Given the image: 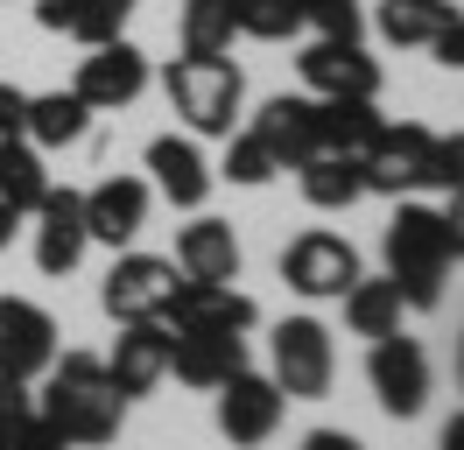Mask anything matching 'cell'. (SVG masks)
Instances as JSON below:
<instances>
[{
  "label": "cell",
  "instance_id": "6da1fadb",
  "mask_svg": "<svg viewBox=\"0 0 464 450\" xmlns=\"http://www.w3.org/2000/svg\"><path fill=\"white\" fill-rule=\"evenodd\" d=\"M43 380H50V387H43V408H35V416L50 422L71 450H99V444H113V436H120L127 401H120V387L106 380V359L63 352V359H50Z\"/></svg>",
  "mask_w": 464,
  "mask_h": 450
},
{
  "label": "cell",
  "instance_id": "7a4b0ae2",
  "mask_svg": "<svg viewBox=\"0 0 464 450\" xmlns=\"http://www.w3.org/2000/svg\"><path fill=\"white\" fill-rule=\"evenodd\" d=\"M380 247H387V281L401 289L408 309H436L443 303V281H450V260H458V253H450V232H443V211L401 197Z\"/></svg>",
  "mask_w": 464,
  "mask_h": 450
},
{
  "label": "cell",
  "instance_id": "3957f363",
  "mask_svg": "<svg viewBox=\"0 0 464 450\" xmlns=\"http://www.w3.org/2000/svg\"><path fill=\"white\" fill-rule=\"evenodd\" d=\"M162 92H169L176 120L190 134H211V141H226L239 127V106H246V78L226 56H176L162 71Z\"/></svg>",
  "mask_w": 464,
  "mask_h": 450
},
{
  "label": "cell",
  "instance_id": "277c9868",
  "mask_svg": "<svg viewBox=\"0 0 464 450\" xmlns=\"http://www.w3.org/2000/svg\"><path fill=\"white\" fill-rule=\"evenodd\" d=\"M331 373H338V352H331V331H324L317 317H289V324H275V387L289 394V401H324L331 394Z\"/></svg>",
  "mask_w": 464,
  "mask_h": 450
},
{
  "label": "cell",
  "instance_id": "5b68a950",
  "mask_svg": "<svg viewBox=\"0 0 464 450\" xmlns=\"http://www.w3.org/2000/svg\"><path fill=\"white\" fill-rule=\"evenodd\" d=\"M57 359V317L29 296H0V380L29 387Z\"/></svg>",
  "mask_w": 464,
  "mask_h": 450
},
{
  "label": "cell",
  "instance_id": "8992f818",
  "mask_svg": "<svg viewBox=\"0 0 464 450\" xmlns=\"http://www.w3.org/2000/svg\"><path fill=\"white\" fill-rule=\"evenodd\" d=\"M211 394H218V436H226L232 450H261L267 436L282 429V408H289V394L275 387L267 373H246V366Z\"/></svg>",
  "mask_w": 464,
  "mask_h": 450
},
{
  "label": "cell",
  "instance_id": "52a82bcc",
  "mask_svg": "<svg viewBox=\"0 0 464 450\" xmlns=\"http://www.w3.org/2000/svg\"><path fill=\"white\" fill-rule=\"evenodd\" d=\"M282 281H289L295 296H310V303H338L352 281H359V253H352L345 232H303L282 253Z\"/></svg>",
  "mask_w": 464,
  "mask_h": 450
},
{
  "label": "cell",
  "instance_id": "ba28073f",
  "mask_svg": "<svg viewBox=\"0 0 464 450\" xmlns=\"http://www.w3.org/2000/svg\"><path fill=\"white\" fill-rule=\"evenodd\" d=\"M176 260H162V253H120L113 275H106V289H99V303H106V317L113 324H148V317H162L176 296Z\"/></svg>",
  "mask_w": 464,
  "mask_h": 450
},
{
  "label": "cell",
  "instance_id": "9c48e42d",
  "mask_svg": "<svg viewBox=\"0 0 464 450\" xmlns=\"http://www.w3.org/2000/svg\"><path fill=\"white\" fill-rule=\"evenodd\" d=\"M366 380H373L380 408H387L394 422L422 416V401H430V352H422L415 338L387 331V338H373V359H366Z\"/></svg>",
  "mask_w": 464,
  "mask_h": 450
},
{
  "label": "cell",
  "instance_id": "30bf717a",
  "mask_svg": "<svg viewBox=\"0 0 464 450\" xmlns=\"http://www.w3.org/2000/svg\"><path fill=\"white\" fill-rule=\"evenodd\" d=\"M430 141H436V127H422V120L380 127V141L366 148V155H359V183H366L373 197H408V191H422Z\"/></svg>",
  "mask_w": 464,
  "mask_h": 450
},
{
  "label": "cell",
  "instance_id": "8fae6325",
  "mask_svg": "<svg viewBox=\"0 0 464 450\" xmlns=\"http://www.w3.org/2000/svg\"><path fill=\"white\" fill-rule=\"evenodd\" d=\"M106 380L120 387V401H141L169 380V324L148 317V324H120L113 352H106Z\"/></svg>",
  "mask_w": 464,
  "mask_h": 450
},
{
  "label": "cell",
  "instance_id": "7c38bea8",
  "mask_svg": "<svg viewBox=\"0 0 464 450\" xmlns=\"http://www.w3.org/2000/svg\"><path fill=\"white\" fill-rule=\"evenodd\" d=\"M162 324H169V331H254V324H261V303L239 296L232 281H176Z\"/></svg>",
  "mask_w": 464,
  "mask_h": 450
},
{
  "label": "cell",
  "instance_id": "4fadbf2b",
  "mask_svg": "<svg viewBox=\"0 0 464 450\" xmlns=\"http://www.w3.org/2000/svg\"><path fill=\"white\" fill-rule=\"evenodd\" d=\"M78 99H85L92 112H120V106H134L148 92V56L120 35V43H99V50L78 64V84H71Z\"/></svg>",
  "mask_w": 464,
  "mask_h": 450
},
{
  "label": "cell",
  "instance_id": "5bb4252c",
  "mask_svg": "<svg viewBox=\"0 0 464 450\" xmlns=\"http://www.w3.org/2000/svg\"><path fill=\"white\" fill-rule=\"evenodd\" d=\"M35 268L43 275H71L78 260H85V247H92V232H85V191H71V183H50L43 191V204H35Z\"/></svg>",
  "mask_w": 464,
  "mask_h": 450
},
{
  "label": "cell",
  "instance_id": "9a60e30c",
  "mask_svg": "<svg viewBox=\"0 0 464 450\" xmlns=\"http://www.w3.org/2000/svg\"><path fill=\"white\" fill-rule=\"evenodd\" d=\"M295 71L310 84V99H380V64L359 43H310L295 56Z\"/></svg>",
  "mask_w": 464,
  "mask_h": 450
},
{
  "label": "cell",
  "instance_id": "2e32d148",
  "mask_svg": "<svg viewBox=\"0 0 464 450\" xmlns=\"http://www.w3.org/2000/svg\"><path fill=\"white\" fill-rule=\"evenodd\" d=\"M246 366V331H169V373L183 387H226Z\"/></svg>",
  "mask_w": 464,
  "mask_h": 450
},
{
  "label": "cell",
  "instance_id": "e0dca14e",
  "mask_svg": "<svg viewBox=\"0 0 464 450\" xmlns=\"http://www.w3.org/2000/svg\"><path fill=\"white\" fill-rule=\"evenodd\" d=\"M254 134H261V148L275 155V169H303L310 155H324L317 141V99H303V92H282V99H267L261 120H254Z\"/></svg>",
  "mask_w": 464,
  "mask_h": 450
},
{
  "label": "cell",
  "instance_id": "ac0fdd59",
  "mask_svg": "<svg viewBox=\"0 0 464 450\" xmlns=\"http://www.w3.org/2000/svg\"><path fill=\"white\" fill-rule=\"evenodd\" d=\"M148 191H162L176 211H204V197H211V162L198 155V141L183 134H155L148 141Z\"/></svg>",
  "mask_w": 464,
  "mask_h": 450
},
{
  "label": "cell",
  "instance_id": "d6986e66",
  "mask_svg": "<svg viewBox=\"0 0 464 450\" xmlns=\"http://www.w3.org/2000/svg\"><path fill=\"white\" fill-rule=\"evenodd\" d=\"M148 183L141 176H106V183H92L85 191V232L92 240H106V247H127L134 232L148 225Z\"/></svg>",
  "mask_w": 464,
  "mask_h": 450
},
{
  "label": "cell",
  "instance_id": "ffe728a7",
  "mask_svg": "<svg viewBox=\"0 0 464 450\" xmlns=\"http://www.w3.org/2000/svg\"><path fill=\"white\" fill-rule=\"evenodd\" d=\"M176 275L183 281H232L239 275V240L226 219H190L176 232Z\"/></svg>",
  "mask_w": 464,
  "mask_h": 450
},
{
  "label": "cell",
  "instance_id": "44dd1931",
  "mask_svg": "<svg viewBox=\"0 0 464 450\" xmlns=\"http://www.w3.org/2000/svg\"><path fill=\"white\" fill-rule=\"evenodd\" d=\"M380 120L373 99H317V141H324V155H345V162H359L366 148L380 141Z\"/></svg>",
  "mask_w": 464,
  "mask_h": 450
},
{
  "label": "cell",
  "instance_id": "7402d4cb",
  "mask_svg": "<svg viewBox=\"0 0 464 450\" xmlns=\"http://www.w3.org/2000/svg\"><path fill=\"white\" fill-rule=\"evenodd\" d=\"M43 191H50L43 148H35L29 134H0V204L22 219V211H35V204H43Z\"/></svg>",
  "mask_w": 464,
  "mask_h": 450
},
{
  "label": "cell",
  "instance_id": "603a6c76",
  "mask_svg": "<svg viewBox=\"0 0 464 450\" xmlns=\"http://www.w3.org/2000/svg\"><path fill=\"white\" fill-rule=\"evenodd\" d=\"M458 22V0H380V35L394 50H430Z\"/></svg>",
  "mask_w": 464,
  "mask_h": 450
},
{
  "label": "cell",
  "instance_id": "cb8c5ba5",
  "mask_svg": "<svg viewBox=\"0 0 464 450\" xmlns=\"http://www.w3.org/2000/svg\"><path fill=\"white\" fill-rule=\"evenodd\" d=\"M22 134H29L35 148H71V141L92 134V106L78 99V92H35Z\"/></svg>",
  "mask_w": 464,
  "mask_h": 450
},
{
  "label": "cell",
  "instance_id": "d4e9b609",
  "mask_svg": "<svg viewBox=\"0 0 464 450\" xmlns=\"http://www.w3.org/2000/svg\"><path fill=\"white\" fill-rule=\"evenodd\" d=\"M338 303H345V324L359 338H387V331H401V289H394V281L387 275H359L345 289V296H338Z\"/></svg>",
  "mask_w": 464,
  "mask_h": 450
},
{
  "label": "cell",
  "instance_id": "484cf974",
  "mask_svg": "<svg viewBox=\"0 0 464 450\" xmlns=\"http://www.w3.org/2000/svg\"><path fill=\"white\" fill-rule=\"evenodd\" d=\"M295 183H303V197H310L317 211H352V204L366 197L359 162H345V155H310V162L295 169Z\"/></svg>",
  "mask_w": 464,
  "mask_h": 450
},
{
  "label": "cell",
  "instance_id": "4316f807",
  "mask_svg": "<svg viewBox=\"0 0 464 450\" xmlns=\"http://www.w3.org/2000/svg\"><path fill=\"white\" fill-rule=\"evenodd\" d=\"M0 450H71L50 422L35 416L29 387H14V380H0Z\"/></svg>",
  "mask_w": 464,
  "mask_h": 450
},
{
  "label": "cell",
  "instance_id": "83f0119b",
  "mask_svg": "<svg viewBox=\"0 0 464 450\" xmlns=\"http://www.w3.org/2000/svg\"><path fill=\"white\" fill-rule=\"evenodd\" d=\"M183 56H226L232 35H239V15H232V0H183Z\"/></svg>",
  "mask_w": 464,
  "mask_h": 450
},
{
  "label": "cell",
  "instance_id": "f1b7e54d",
  "mask_svg": "<svg viewBox=\"0 0 464 450\" xmlns=\"http://www.w3.org/2000/svg\"><path fill=\"white\" fill-rule=\"evenodd\" d=\"M134 7H141V0H78L63 35H78L85 50H99V43H120V35H127V22H134Z\"/></svg>",
  "mask_w": 464,
  "mask_h": 450
},
{
  "label": "cell",
  "instance_id": "f546056e",
  "mask_svg": "<svg viewBox=\"0 0 464 450\" xmlns=\"http://www.w3.org/2000/svg\"><path fill=\"white\" fill-rule=\"evenodd\" d=\"M232 15H239V35H254V43H289V35H303L295 0H232Z\"/></svg>",
  "mask_w": 464,
  "mask_h": 450
},
{
  "label": "cell",
  "instance_id": "4dcf8cb0",
  "mask_svg": "<svg viewBox=\"0 0 464 450\" xmlns=\"http://www.w3.org/2000/svg\"><path fill=\"white\" fill-rule=\"evenodd\" d=\"M295 15H303V28H317L324 43H359V28H366L359 0H295Z\"/></svg>",
  "mask_w": 464,
  "mask_h": 450
},
{
  "label": "cell",
  "instance_id": "1f68e13d",
  "mask_svg": "<svg viewBox=\"0 0 464 450\" xmlns=\"http://www.w3.org/2000/svg\"><path fill=\"white\" fill-rule=\"evenodd\" d=\"M226 176H232V183H246V191H261L267 176H275V155L261 148L254 127H246V134H226Z\"/></svg>",
  "mask_w": 464,
  "mask_h": 450
},
{
  "label": "cell",
  "instance_id": "d6a6232c",
  "mask_svg": "<svg viewBox=\"0 0 464 450\" xmlns=\"http://www.w3.org/2000/svg\"><path fill=\"white\" fill-rule=\"evenodd\" d=\"M422 191H464V134H436V141H430Z\"/></svg>",
  "mask_w": 464,
  "mask_h": 450
},
{
  "label": "cell",
  "instance_id": "836d02e7",
  "mask_svg": "<svg viewBox=\"0 0 464 450\" xmlns=\"http://www.w3.org/2000/svg\"><path fill=\"white\" fill-rule=\"evenodd\" d=\"M22 120H29V92L0 78V134H22Z\"/></svg>",
  "mask_w": 464,
  "mask_h": 450
},
{
  "label": "cell",
  "instance_id": "e575fe53",
  "mask_svg": "<svg viewBox=\"0 0 464 450\" xmlns=\"http://www.w3.org/2000/svg\"><path fill=\"white\" fill-rule=\"evenodd\" d=\"M430 50H436V64H443V71H464V15L443 28V35H436Z\"/></svg>",
  "mask_w": 464,
  "mask_h": 450
},
{
  "label": "cell",
  "instance_id": "d590c367",
  "mask_svg": "<svg viewBox=\"0 0 464 450\" xmlns=\"http://www.w3.org/2000/svg\"><path fill=\"white\" fill-rule=\"evenodd\" d=\"M443 232H450V253L464 260V191H443Z\"/></svg>",
  "mask_w": 464,
  "mask_h": 450
},
{
  "label": "cell",
  "instance_id": "8d00e7d4",
  "mask_svg": "<svg viewBox=\"0 0 464 450\" xmlns=\"http://www.w3.org/2000/svg\"><path fill=\"white\" fill-rule=\"evenodd\" d=\"M295 450H366V444H359L352 429H310V436H303Z\"/></svg>",
  "mask_w": 464,
  "mask_h": 450
},
{
  "label": "cell",
  "instance_id": "74e56055",
  "mask_svg": "<svg viewBox=\"0 0 464 450\" xmlns=\"http://www.w3.org/2000/svg\"><path fill=\"white\" fill-rule=\"evenodd\" d=\"M71 7H78V0H35V22L43 28H71Z\"/></svg>",
  "mask_w": 464,
  "mask_h": 450
},
{
  "label": "cell",
  "instance_id": "f35d334b",
  "mask_svg": "<svg viewBox=\"0 0 464 450\" xmlns=\"http://www.w3.org/2000/svg\"><path fill=\"white\" fill-rule=\"evenodd\" d=\"M443 450H464V416H450V422H443Z\"/></svg>",
  "mask_w": 464,
  "mask_h": 450
},
{
  "label": "cell",
  "instance_id": "ab89813d",
  "mask_svg": "<svg viewBox=\"0 0 464 450\" xmlns=\"http://www.w3.org/2000/svg\"><path fill=\"white\" fill-rule=\"evenodd\" d=\"M7 240H14V211L0 204V253H7Z\"/></svg>",
  "mask_w": 464,
  "mask_h": 450
},
{
  "label": "cell",
  "instance_id": "60d3db41",
  "mask_svg": "<svg viewBox=\"0 0 464 450\" xmlns=\"http://www.w3.org/2000/svg\"><path fill=\"white\" fill-rule=\"evenodd\" d=\"M458 387H464V345H458Z\"/></svg>",
  "mask_w": 464,
  "mask_h": 450
}]
</instances>
